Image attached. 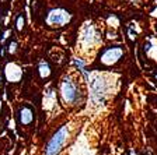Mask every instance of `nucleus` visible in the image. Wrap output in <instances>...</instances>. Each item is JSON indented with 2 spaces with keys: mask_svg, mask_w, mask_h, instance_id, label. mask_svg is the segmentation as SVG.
I'll list each match as a JSON object with an SVG mask.
<instances>
[{
  "mask_svg": "<svg viewBox=\"0 0 157 155\" xmlns=\"http://www.w3.org/2000/svg\"><path fill=\"white\" fill-rule=\"evenodd\" d=\"M67 136H69L67 126H62L55 133V136L51 138V141L48 142L45 149V155H58L60 152V149H62L63 144L67 140Z\"/></svg>",
  "mask_w": 157,
  "mask_h": 155,
  "instance_id": "obj_1",
  "label": "nucleus"
},
{
  "mask_svg": "<svg viewBox=\"0 0 157 155\" xmlns=\"http://www.w3.org/2000/svg\"><path fill=\"white\" fill-rule=\"evenodd\" d=\"M60 92H62V97H63V99H65L66 103H70V105L77 103L78 97H80V92H78L77 84H76L70 77H66L65 80L62 81Z\"/></svg>",
  "mask_w": 157,
  "mask_h": 155,
  "instance_id": "obj_2",
  "label": "nucleus"
},
{
  "mask_svg": "<svg viewBox=\"0 0 157 155\" xmlns=\"http://www.w3.org/2000/svg\"><path fill=\"white\" fill-rule=\"evenodd\" d=\"M69 20H70V16L67 11L62 9H53L51 10V13L46 18V23H48V25L52 27H63Z\"/></svg>",
  "mask_w": 157,
  "mask_h": 155,
  "instance_id": "obj_3",
  "label": "nucleus"
},
{
  "mask_svg": "<svg viewBox=\"0 0 157 155\" xmlns=\"http://www.w3.org/2000/svg\"><path fill=\"white\" fill-rule=\"evenodd\" d=\"M122 56H124L122 48H119V46H111V48H107L101 53V61L107 66H111L114 63H117Z\"/></svg>",
  "mask_w": 157,
  "mask_h": 155,
  "instance_id": "obj_4",
  "label": "nucleus"
},
{
  "mask_svg": "<svg viewBox=\"0 0 157 155\" xmlns=\"http://www.w3.org/2000/svg\"><path fill=\"white\" fill-rule=\"evenodd\" d=\"M82 42L86 45H90V46H94L95 43L98 42V35L97 32H95V29L93 28L91 25H87L84 29H83V32H82Z\"/></svg>",
  "mask_w": 157,
  "mask_h": 155,
  "instance_id": "obj_5",
  "label": "nucleus"
},
{
  "mask_svg": "<svg viewBox=\"0 0 157 155\" xmlns=\"http://www.w3.org/2000/svg\"><path fill=\"white\" fill-rule=\"evenodd\" d=\"M34 119V113L33 110L29 109L28 106H24L23 109H21V115H20V120H21V123L23 124H28V123H31Z\"/></svg>",
  "mask_w": 157,
  "mask_h": 155,
  "instance_id": "obj_6",
  "label": "nucleus"
},
{
  "mask_svg": "<svg viewBox=\"0 0 157 155\" xmlns=\"http://www.w3.org/2000/svg\"><path fill=\"white\" fill-rule=\"evenodd\" d=\"M23 27H24V18H23V16H20L18 20H17V29H18V31H21V29H23Z\"/></svg>",
  "mask_w": 157,
  "mask_h": 155,
  "instance_id": "obj_7",
  "label": "nucleus"
},
{
  "mask_svg": "<svg viewBox=\"0 0 157 155\" xmlns=\"http://www.w3.org/2000/svg\"><path fill=\"white\" fill-rule=\"evenodd\" d=\"M156 78H157V76H156Z\"/></svg>",
  "mask_w": 157,
  "mask_h": 155,
  "instance_id": "obj_8",
  "label": "nucleus"
}]
</instances>
